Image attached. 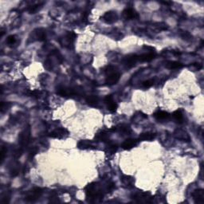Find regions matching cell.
<instances>
[{
    "label": "cell",
    "instance_id": "obj_1",
    "mask_svg": "<svg viewBox=\"0 0 204 204\" xmlns=\"http://www.w3.org/2000/svg\"><path fill=\"white\" fill-rule=\"evenodd\" d=\"M107 72V78H106L105 82L108 85H113L117 84L121 78V74L119 73L114 71V69L113 67H108Z\"/></svg>",
    "mask_w": 204,
    "mask_h": 204
},
{
    "label": "cell",
    "instance_id": "obj_2",
    "mask_svg": "<svg viewBox=\"0 0 204 204\" xmlns=\"http://www.w3.org/2000/svg\"><path fill=\"white\" fill-rule=\"evenodd\" d=\"M85 192L88 197L91 198H101L102 193L98 190L95 183H89L85 187Z\"/></svg>",
    "mask_w": 204,
    "mask_h": 204
},
{
    "label": "cell",
    "instance_id": "obj_3",
    "mask_svg": "<svg viewBox=\"0 0 204 204\" xmlns=\"http://www.w3.org/2000/svg\"><path fill=\"white\" fill-rule=\"evenodd\" d=\"M68 135H69V132L68 131H67V129L61 128V129H55L54 131L50 132L49 136H50V137H52V138L63 139L65 138V137H66Z\"/></svg>",
    "mask_w": 204,
    "mask_h": 204
},
{
    "label": "cell",
    "instance_id": "obj_4",
    "mask_svg": "<svg viewBox=\"0 0 204 204\" xmlns=\"http://www.w3.org/2000/svg\"><path fill=\"white\" fill-rule=\"evenodd\" d=\"M41 195H42V190L37 187V188H34L30 191L27 195V197L25 198V199L27 201H29V202H34V201L39 198Z\"/></svg>",
    "mask_w": 204,
    "mask_h": 204
},
{
    "label": "cell",
    "instance_id": "obj_5",
    "mask_svg": "<svg viewBox=\"0 0 204 204\" xmlns=\"http://www.w3.org/2000/svg\"><path fill=\"white\" fill-rule=\"evenodd\" d=\"M138 56L136 54H129L125 57L124 59V64L126 67H133L138 61Z\"/></svg>",
    "mask_w": 204,
    "mask_h": 204
},
{
    "label": "cell",
    "instance_id": "obj_6",
    "mask_svg": "<svg viewBox=\"0 0 204 204\" xmlns=\"http://www.w3.org/2000/svg\"><path fill=\"white\" fill-rule=\"evenodd\" d=\"M104 21L107 23H114L118 20V15L115 11H108L106 12L103 16Z\"/></svg>",
    "mask_w": 204,
    "mask_h": 204
},
{
    "label": "cell",
    "instance_id": "obj_7",
    "mask_svg": "<svg viewBox=\"0 0 204 204\" xmlns=\"http://www.w3.org/2000/svg\"><path fill=\"white\" fill-rule=\"evenodd\" d=\"M123 16L127 20H132V19H137L139 17L138 14L132 8H126L123 11Z\"/></svg>",
    "mask_w": 204,
    "mask_h": 204
},
{
    "label": "cell",
    "instance_id": "obj_8",
    "mask_svg": "<svg viewBox=\"0 0 204 204\" xmlns=\"http://www.w3.org/2000/svg\"><path fill=\"white\" fill-rule=\"evenodd\" d=\"M104 101H105L106 104H107V108L111 113H115L117 109V104L116 102H114L113 96L111 95H108L104 98Z\"/></svg>",
    "mask_w": 204,
    "mask_h": 204
},
{
    "label": "cell",
    "instance_id": "obj_9",
    "mask_svg": "<svg viewBox=\"0 0 204 204\" xmlns=\"http://www.w3.org/2000/svg\"><path fill=\"white\" fill-rule=\"evenodd\" d=\"M30 129H25L21 134L19 135V143L23 146L27 145L29 143V140H30Z\"/></svg>",
    "mask_w": 204,
    "mask_h": 204
},
{
    "label": "cell",
    "instance_id": "obj_10",
    "mask_svg": "<svg viewBox=\"0 0 204 204\" xmlns=\"http://www.w3.org/2000/svg\"><path fill=\"white\" fill-rule=\"evenodd\" d=\"M192 196L196 203H202L204 202V191L202 189L195 190L192 193Z\"/></svg>",
    "mask_w": 204,
    "mask_h": 204
},
{
    "label": "cell",
    "instance_id": "obj_11",
    "mask_svg": "<svg viewBox=\"0 0 204 204\" xmlns=\"http://www.w3.org/2000/svg\"><path fill=\"white\" fill-rule=\"evenodd\" d=\"M132 198L136 202H150L149 199L151 198V195L149 193L141 192L133 195Z\"/></svg>",
    "mask_w": 204,
    "mask_h": 204
},
{
    "label": "cell",
    "instance_id": "obj_12",
    "mask_svg": "<svg viewBox=\"0 0 204 204\" xmlns=\"http://www.w3.org/2000/svg\"><path fill=\"white\" fill-rule=\"evenodd\" d=\"M137 144V141L134 139H128L124 142L121 147H123L125 150H130L135 147Z\"/></svg>",
    "mask_w": 204,
    "mask_h": 204
},
{
    "label": "cell",
    "instance_id": "obj_13",
    "mask_svg": "<svg viewBox=\"0 0 204 204\" xmlns=\"http://www.w3.org/2000/svg\"><path fill=\"white\" fill-rule=\"evenodd\" d=\"M153 116H154V117H155L157 121H166V120H168V118L170 117V115H169V113H167V112H164V111L156 112V113H154V115H153Z\"/></svg>",
    "mask_w": 204,
    "mask_h": 204
},
{
    "label": "cell",
    "instance_id": "obj_14",
    "mask_svg": "<svg viewBox=\"0 0 204 204\" xmlns=\"http://www.w3.org/2000/svg\"><path fill=\"white\" fill-rule=\"evenodd\" d=\"M155 138V134L152 132H144L140 136V140L142 141H151Z\"/></svg>",
    "mask_w": 204,
    "mask_h": 204
},
{
    "label": "cell",
    "instance_id": "obj_15",
    "mask_svg": "<svg viewBox=\"0 0 204 204\" xmlns=\"http://www.w3.org/2000/svg\"><path fill=\"white\" fill-rule=\"evenodd\" d=\"M93 146V143L90 140H80L78 143V147L79 149H88L89 147Z\"/></svg>",
    "mask_w": 204,
    "mask_h": 204
},
{
    "label": "cell",
    "instance_id": "obj_16",
    "mask_svg": "<svg viewBox=\"0 0 204 204\" xmlns=\"http://www.w3.org/2000/svg\"><path fill=\"white\" fill-rule=\"evenodd\" d=\"M155 56V53H152V52H150V53H144V54L138 56V59L140 62H151L152 59H154Z\"/></svg>",
    "mask_w": 204,
    "mask_h": 204
},
{
    "label": "cell",
    "instance_id": "obj_17",
    "mask_svg": "<svg viewBox=\"0 0 204 204\" xmlns=\"http://www.w3.org/2000/svg\"><path fill=\"white\" fill-rule=\"evenodd\" d=\"M183 65L179 62H169L166 64V67L170 70H177L183 68Z\"/></svg>",
    "mask_w": 204,
    "mask_h": 204
},
{
    "label": "cell",
    "instance_id": "obj_18",
    "mask_svg": "<svg viewBox=\"0 0 204 204\" xmlns=\"http://www.w3.org/2000/svg\"><path fill=\"white\" fill-rule=\"evenodd\" d=\"M96 139L98 140L99 141L106 142L108 140V134L105 132H100L96 135Z\"/></svg>",
    "mask_w": 204,
    "mask_h": 204
},
{
    "label": "cell",
    "instance_id": "obj_19",
    "mask_svg": "<svg viewBox=\"0 0 204 204\" xmlns=\"http://www.w3.org/2000/svg\"><path fill=\"white\" fill-rule=\"evenodd\" d=\"M172 117L173 119L177 122V123H182V121L183 120V113L180 110H177V111H175L173 113H172Z\"/></svg>",
    "mask_w": 204,
    "mask_h": 204
},
{
    "label": "cell",
    "instance_id": "obj_20",
    "mask_svg": "<svg viewBox=\"0 0 204 204\" xmlns=\"http://www.w3.org/2000/svg\"><path fill=\"white\" fill-rule=\"evenodd\" d=\"M121 181H122V183H123L125 185L131 186L134 183V179H133L132 176H123L122 178H121Z\"/></svg>",
    "mask_w": 204,
    "mask_h": 204
},
{
    "label": "cell",
    "instance_id": "obj_21",
    "mask_svg": "<svg viewBox=\"0 0 204 204\" xmlns=\"http://www.w3.org/2000/svg\"><path fill=\"white\" fill-rule=\"evenodd\" d=\"M86 102L90 105H96L98 102V97L94 95H91L86 98Z\"/></svg>",
    "mask_w": 204,
    "mask_h": 204
},
{
    "label": "cell",
    "instance_id": "obj_22",
    "mask_svg": "<svg viewBox=\"0 0 204 204\" xmlns=\"http://www.w3.org/2000/svg\"><path fill=\"white\" fill-rule=\"evenodd\" d=\"M36 38L39 41H44L45 39V33L42 29H38L36 32Z\"/></svg>",
    "mask_w": 204,
    "mask_h": 204
},
{
    "label": "cell",
    "instance_id": "obj_23",
    "mask_svg": "<svg viewBox=\"0 0 204 204\" xmlns=\"http://www.w3.org/2000/svg\"><path fill=\"white\" fill-rule=\"evenodd\" d=\"M76 38H77V34L74 32L71 31V32H69L66 35V39L68 41L69 43H73V42L75 41Z\"/></svg>",
    "mask_w": 204,
    "mask_h": 204
},
{
    "label": "cell",
    "instance_id": "obj_24",
    "mask_svg": "<svg viewBox=\"0 0 204 204\" xmlns=\"http://www.w3.org/2000/svg\"><path fill=\"white\" fill-rule=\"evenodd\" d=\"M153 85H154V81H153V80H147V81H144V82L142 83V86H143L144 89L151 88Z\"/></svg>",
    "mask_w": 204,
    "mask_h": 204
},
{
    "label": "cell",
    "instance_id": "obj_25",
    "mask_svg": "<svg viewBox=\"0 0 204 204\" xmlns=\"http://www.w3.org/2000/svg\"><path fill=\"white\" fill-rule=\"evenodd\" d=\"M117 148H118V147H117V144H112V145H109V147H108L107 151L109 154H114L117 151Z\"/></svg>",
    "mask_w": 204,
    "mask_h": 204
},
{
    "label": "cell",
    "instance_id": "obj_26",
    "mask_svg": "<svg viewBox=\"0 0 204 204\" xmlns=\"http://www.w3.org/2000/svg\"><path fill=\"white\" fill-rule=\"evenodd\" d=\"M16 42V38H15V35H10L7 38H6V42L9 45H13L15 42Z\"/></svg>",
    "mask_w": 204,
    "mask_h": 204
},
{
    "label": "cell",
    "instance_id": "obj_27",
    "mask_svg": "<svg viewBox=\"0 0 204 204\" xmlns=\"http://www.w3.org/2000/svg\"><path fill=\"white\" fill-rule=\"evenodd\" d=\"M38 9H39V8H38V5H36V6H33L29 9V12H30V14H34Z\"/></svg>",
    "mask_w": 204,
    "mask_h": 204
},
{
    "label": "cell",
    "instance_id": "obj_28",
    "mask_svg": "<svg viewBox=\"0 0 204 204\" xmlns=\"http://www.w3.org/2000/svg\"><path fill=\"white\" fill-rule=\"evenodd\" d=\"M6 149L4 148V147H2V150H1V163L3 162L4 160V157H5V153H6Z\"/></svg>",
    "mask_w": 204,
    "mask_h": 204
},
{
    "label": "cell",
    "instance_id": "obj_29",
    "mask_svg": "<svg viewBox=\"0 0 204 204\" xmlns=\"http://www.w3.org/2000/svg\"><path fill=\"white\" fill-rule=\"evenodd\" d=\"M118 131L119 132H129V127H121V128H118Z\"/></svg>",
    "mask_w": 204,
    "mask_h": 204
}]
</instances>
